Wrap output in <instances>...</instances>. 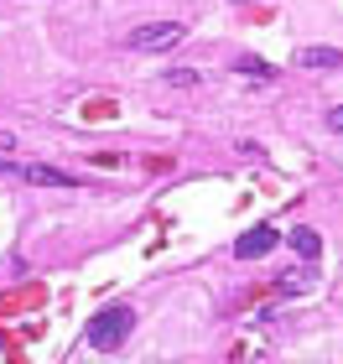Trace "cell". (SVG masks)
Here are the masks:
<instances>
[{
    "label": "cell",
    "mask_w": 343,
    "mask_h": 364,
    "mask_svg": "<svg viewBox=\"0 0 343 364\" xmlns=\"http://www.w3.org/2000/svg\"><path fill=\"white\" fill-rule=\"evenodd\" d=\"M130 328H136V307H104V312H94L89 328H84V338H89V349H120V343L130 338Z\"/></svg>",
    "instance_id": "6da1fadb"
},
{
    "label": "cell",
    "mask_w": 343,
    "mask_h": 364,
    "mask_svg": "<svg viewBox=\"0 0 343 364\" xmlns=\"http://www.w3.org/2000/svg\"><path fill=\"white\" fill-rule=\"evenodd\" d=\"M177 42H183V26L177 21H151V26L130 31V47H136V53H172Z\"/></svg>",
    "instance_id": "7a4b0ae2"
},
{
    "label": "cell",
    "mask_w": 343,
    "mask_h": 364,
    "mask_svg": "<svg viewBox=\"0 0 343 364\" xmlns=\"http://www.w3.org/2000/svg\"><path fill=\"white\" fill-rule=\"evenodd\" d=\"M276 245H281V229H271V224H255V229H244V235H239L234 255H239V260H260V255H271Z\"/></svg>",
    "instance_id": "3957f363"
},
{
    "label": "cell",
    "mask_w": 343,
    "mask_h": 364,
    "mask_svg": "<svg viewBox=\"0 0 343 364\" xmlns=\"http://www.w3.org/2000/svg\"><path fill=\"white\" fill-rule=\"evenodd\" d=\"M16 177H26V182H37V188H73V177L68 172H58V167H16Z\"/></svg>",
    "instance_id": "277c9868"
},
{
    "label": "cell",
    "mask_w": 343,
    "mask_h": 364,
    "mask_svg": "<svg viewBox=\"0 0 343 364\" xmlns=\"http://www.w3.org/2000/svg\"><path fill=\"white\" fill-rule=\"evenodd\" d=\"M297 63H302V68H338L343 53H338V47H302Z\"/></svg>",
    "instance_id": "5b68a950"
},
{
    "label": "cell",
    "mask_w": 343,
    "mask_h": 364,
    "mask_svg": "<svg viewBox=\"0 0 343 364\" xmlns=\"http://www.w3.org/2000/svg\"><path fill=\"white\" fill-rule=\"evenodd\" d=\"M291 250H297L302 260H317V250H322L317 229H307V224H297V229H291Z\"/></svg>",
    "instance_id": "8992f818"
},
{
    "label": "cell",
    "mask_w": 343,
    "mask_h": 364,
    "mask_svg": "<svg viewBox=\"0 0 343 364\" xmlns=\"http://www.w3.org/2000/svg\"><path fill=\"white\" fill-rule=\"evenodd\" d=\"M234 73L244 78V73H250V78H271L276 68H271V63H260V58H234Z\"/></svg>",
    "instance_id": "52a82bcc"
},
{
    "label": "cell",
    "mask_w": 343,
    "mask_h": 364,
    "mask_svg": "<svg viewBox=\"0 0 343 364\" xmlns=\"http://www.w3.org/2000/svg\"><path fill=\"white\" fill-rule=\"evenodd\" d=\"M317 281V266H307V271H297V276H281V291H307Z\"/></svg>",
    "instance_id": "ba28073f"
},
{
    "label": "cell",
    "mask_w": 343,
    "mask_h": 364,
    "mask_svg": "<svg viewBox=\"0 0 343 364\" xmlns=\"http://www.w3.org/2000/svg\"><path fill=\"white\" fill-rule=\"evenodd\" d=\"M328 130H338V136H343V105H338V109H328Z\"/></svg>",
    "instance_id": "9c48e42d"
},
{
    "label": "cell",
    "mask_w": 343,
    "mask_h": 364,
    "mask_svg": "<svg viewBox=\"0 0 343 364\" xmlns=\"http://www.w3.org/2000/svg\"><path fill=\"white\" fill-rule=\"evenodd\" d=\"M239 6H250V0H239Z\"/></svg>",
    "instance_id": "30bf717a"
}]
</instances>
